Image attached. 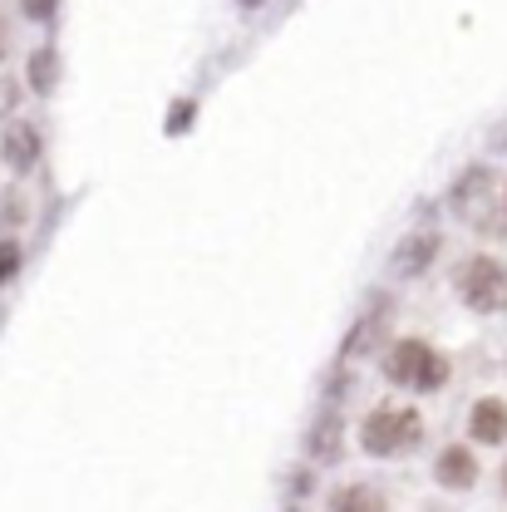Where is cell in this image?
Listing matches in <instances>:
<instances>
[{"instance_id": "6da1fadb", "label": "cell", "mask_w": 507, "mask_h": 512, "mask_svg": "<svg viewBox=\"0 0 507 512\" xmlns=\"http://www.w3.org/2000/svg\"><path fill=\"white\" fill-rule=\"evenodd\" d=\"M453 286H458L463 306L478 311V316L507 311V261H498V256H468L453 271Z\"/></svg>"}, {"instance_id": "7a4b0ae2", "label": "cell", "mask_w": 507, "mask_h": 512, "mask_svg": "<svg viewBox=\"0 0 507 512\" xmlns=\"http://www.w3.org/2000/svg\"><path fill=\"white\" fill-rule=\"evenodd\" d=\"M384 375L394 384H404V389L434 394V389L448 384V360L434 345H424V340H399V345H389V355H384Z\"/></svg>"}, {"instance_id": "3957f363", "label": "cell", "mask_w": 507, "mask_h": 512, "mask_svg": "<svg viewBox=\"0 0 507 512\" xmlns=\"http://www.w3.org/2000/svg\"><path fill=\"white\" fill-rule=\"evenodd\" d=\"M424 439V419L414 409H375L360 429V444L370 448L375 458H394V453H409V448Z\"/></svg>"}, {"instance_id": "277c9868", "label": "cell", "mask_w": 507, "mask_h": 512, "mask_svg": "<svg viewBox=\"0 0 507 512\" xmlns=\"http://www.w3.org/2000/svg\"><path fill=\"white\" fill-rule=\"evenodd\" d=\"M434 256H439V232L419 227V232H409V237L394 247V256H389V271L409 281V276H424V271L434 266Z\"/></svg>"}, {"instance_id": "5b68a950", "label": "cell", "mask_w": 507, "mask_h": 512, "mask_svg": "<svg viewBox=\"0 0 507 512\" xmlns=\"http://www.w3.org/2000/svg\"><path fill=\"white\" fill-rule=\"evenodd\" d=\"M0 153H5V163H10L15 173H30L35 158H40V133L30 124H20V119H10L5 133H0Z\"/></svg>"}, {"instance_id": "8992f818", "label": "cell", "mask_w": 507, "mask_h": 512, "mask_svg": "<svg viewBox=\"0 0 507 512\" xmlns=\"http://www.w3.org/2000/svg\"><path fill=\"white\" fill-rule=\"evenodd\" d=\"M468 434L478 444H507V404L503 399H478L468 414Z\"/></svg>"}, {"instance_id": "52a82bcc", "label": "cell", "mask_w": 507, "mask_h": 512, "mask_svg": "<svg viewBox=\"0 0 507 512\" xmlns=\"http://www.w3.org/2000/svg\"><path fill=\"white\" fill-rule=\"evenodd\" d=\"M434 478L444 483V488H453V493H463V488H473L478 483V458L468 453V448H444L439 453V463H434Z\"/></svg>"}, {"instance_id": "ba28073f", "label": "cell", "mask_w": 507, "mask_h": 512, "mask_svg": "<svg viewBox=\"0 0 507 512\" xmlns=\"http://www.w3.org/2000/svg\"><path fill=\"white\" fill-rule=\"evenodd\" d=\"M488 188H493V173H488V168H473V173L458 183V192H453V207H458L463 217H483Z\"/></svg>"}, {"instance_id": "9c48e42d", "label": "cell", "mask_w": 507, "mask_h": 512, "mask_svg": "<svg viewBox=\"0 0 507 512\" xmlns=\"http://www.w3.org/2000/svg\"><path fill=\"white\" fill-rule=\"evenodd\" d=\"M330 512H384V498L375 488H340L335 498H330Z\"/></svg>"}, {"instance_id": "30bf717a", "label": "cell", "mask_w": 507, "mask_h": 512, "mask_svg": "<svg viewBox=\"0 0 507 512\" xmlns=\"http://www.w3.org/2000/svg\"><path fill=\"white\" fill-rule=\"evenodd\" d=\"M380 330H384V311H375V316L365 320V325H355V335L345 340V350H350V355H365V350L380 340Z\"/></svg>"}, {"instance_id": "8fae6325", "label": "cell", "mask_w": 507, "mask_h": 512, "mask_svg": "<svg viewBox=\"0 0 507 512\" xmlns=\"http://www.w3.org/2000/svg\"><path fill=\"white\" fill-rule=\"evenodd\" d=\"M55 69H60L55 55H50V50H40V55L30 60V84H35L40 94H50V89H55Z\"/></svg>"}, {"instance_id": "7c38bea8", "label": "cell", "mask_w": 507, "mask_h": 512, "mask_svg": "<svg viewBox=\"0 0 507 512\" xmlns=\"http://www.w3.org/2000/svg\"><path fill=\"white\" fill-rule=\"evenodd\" d=\"M15 266H20V247H15V242H5V247H0V286L15 276Z\"/></svg>"}, {"instance_id": "4fadbf2b", "label": "cell", "mask_w": 507, "mask_h": 512, "mask_svg": "<svg viewBox=\"0 0 507 512\" xmlns=\"http://www.w3.org/2000/svg\"><path fill=\"white\" fill-rule=\"evenodd\" d=\"M20 5H25V15H30V20H45V15H55V5H60V0H20Z\"/></svg>"}, {"instance_id": "5bb4252c", "label": "cell", "mask_w": 507, "mask_h": 512, "mask_svg": "<svg viewBox=\"0 0 507 512\" xmlns=\"http://www.w3.org/2000/svg\"><path fill=\"white\" fill-rule=\"evenodd\" d=\"M311 444H316L320 453H330V448H335V419H325V424H320V429H316V439H311Z\"/></svg>"}, {"instance_id": "9a60e30c", "label": "cell", "mask_w": 507, "mask_h": 512, "mask_svg": "<svg viewBox=\"0 0 507 512\" xmlns=\"http://www.w3.org/2000/svg\"><path fill=\"white\" fill-rule=\"evenodd\" d=\"M188 114H192V104H178V114H173V133H178V128H188Z\"/></svg>"}, {"instance_id": "2e32d148", "label": "cell", "mask_w": 507, "mask_h": 512, "mask_svg": "<svg viewBox=\"0 0 507 512\" xmlns=\"http://www.w3.org/2000/svg\"><path fill=\"white\" fill-rule=\"evenodd\" d=\"M5 50H10V35H5V25H0V60H5Z\"/></svg>"}, {"instance_id": "e0dca14e", "label": "cell", "mask_w": 507, "mask_h": 512, "mask_svg": "<svg viewBox=\"0 0 507 512\" xmlns=\"http://www.w3.org/2000/svg\"><path fill=\"white\" fill-rule=\"evenodd\" d=\"M237 5H247V10H256V5H266V0H237Z\"/></svg>"}, {"instance_id": "ac0fdd59", "label": "cell", "mask_w": 507, "mask_h": 512, "mask_svg": "<svg viewBox=\"0 0 507 512\" xmlns=\"http://www.w3.org/2000/svg\"><path fill=\"white\" fill-rule=\"evenodd\" d=\"M503 488H507V468H503Z\"/></svg>"}]
</instances>
